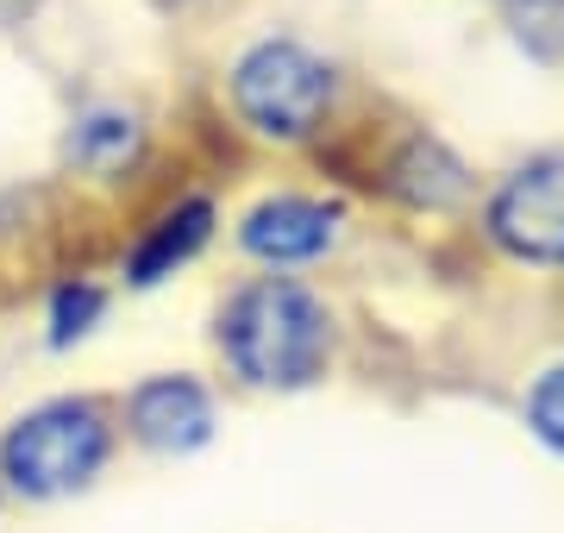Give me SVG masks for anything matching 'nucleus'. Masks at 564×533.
Masks as SVG:
<instances>
[{"label": "nucleus", "instance_id": "nucleus-13", "mask_svg": "<svg viewBox=\"0 0 564 533\" xmlns=\"http://www.w3.org/2000/svg\"><path fill=\"white\" fill-rule=\"evenodd\" d=\"M32 7H39V0H0V20H25Z\"/></svg>", "mask_w": 564, "mask_h": 533}, {"label": "nucleus", "instance_id": "nucleus-4", "mask_svg": "<svg viewBox=\"0 0 564 533\" xmlns=\"http://www.w3.org/2000/svg\"><path fill=\"white\" fill-rule=\"evenodd\" d=\"M489 239L521 264H564V157H533L496 188Z\"/></svg>", "mask_w": 564, "mask_h": 533}, {"label": "nucleus", "instance_id": "nucleus-11", "mask_svg": "<svg viewBox=\"0 0 564 533\" xmlns=\"http://www.w3.org/2000/svg\"><path fill=\"white\" fill-rule=\"evenodd\" d=\"M101 308H107V295L95 283H63L57 295H51V346H69V339H82V333L101 320Z\"/></svg>", "mask_w": 564, "mask_h": 533}, {"label": "nucleus", "instance_id": "nucleus-9", "mask_svg": "<svg viewBox=\"0 0 564 533\" xmlns=\"http://www.w3.org/2000/svg\"><path fill=\"white\" fill-rule=\"evenodd\" d=\"M132 151H139V120L120 107H95L69 132V164L88 176H113L120 164H132Z\"/></svg>", "mask_w": 564, "mask_h": 533}, {"label": "nucleus", "instance_id": "nucleus-10", "mask_svg": "<svg viewBox=\"0 0 564 533\" xmlns=\"http://www.w3.org/2000/svg\"><path fill=\"white\" fill-rule=\"evenodd\" d=\"M502 20L521 51L533 57H564V0H502Z\"/></svg>", "mask_w": 564, "mask_h": 533}, {"label": "nucleus", "instance_id": "nucleus-2", "mask_svg": "<svg viewBox=\"0 0 564 533\" xmlns=\"http://www.w3.org/2000/svg\"><path fill=\"white\" fill-rule=\"evenodd\" d=\"M107 452H113V427L95 402H44V409L20 414L7 439H0V477L32 502H57L76 496L101 477Z\"/></svg>", "mask_w": 564, "mask_h": 533}, {"label": "nucleus", "instance_id": "nucleus-5", "mask_svg": "<svg viewBox=\"0 0 564 533\" xmlns=\"http://www.w3.org/2000/svg\"><path fill=\"white\" fill-rule=\"evenodd\" d=\"M126 433L151 452H195L214 439V395L195 377H144L126 395Z\"/></svg>", "mask_w": 564, "mask_h": 533}, {"label": "nucleus", "instance_id": "nucleus-7", "mask_svg": "<svg viewBox=\"0 0 564 533\" xmlns=\"http://www.w3.org/2000/svg\"><path fill=\"white\" fill-rule=\"evenodd\" d=\"M207 232H214V202H202V195H188V202H176L170 214H158V226L139 239V251H132V264H126V276L139 289L163 283L176 264H188L195 251L207 246Z\"/></svg>", "mask_w": 564, "mask_h": 533}, {"label": "nucleus", "instance_id": "nucleus-6", "mask_svg": "<svg viewBox=\"0 0 564 533\" xmlns=\"http://www.w3.org/2000/svg\"><path fill=\"white\" fill-rule=\"evenodd\" d=\"M333 232H339V207L307 202V195H270L245 214L239 246L263 264H307L333 246Z\"/></svg>", "mask_w": 564, "mask_h": 533}, {"label": "nucleus", "instance_id": "nucleus-8", "mask_svg": "<svg viewBox=\"0 0 564 533\" xmlns=\"http://www.w3.org/2000/svg\"><path fill=\"white\" fill-rule=\"evenodd\" d=\"M389 183H395V195L414 202V207H458L464 195H470L464 164L440 139H408V151L395 157V170H389Z\"/></svg>", "mask_w": 564, "mask_h": 533}, {"label": "nucleus", "instance_id": "nucleus-3", "mask_svg": "<svg viewBox=\"0 0 564 533\" xmlns=\"http://www.w3.org/2000/svg\"><path fill=\"white\" fill-rule=\"evenodd\" d=\"M232 107L263 139H307L333 107V69L295 39H263L232 63Z\"/></svg>", "mask_w": 564, "mask_h": 533}, {"label": "nucleus", "instance_id": "nucleus-1", "mask_svg": "<svg viewBox=\"0 0 564 533\" xmlns=\"http://www.w3.org/2000/svg\"><path fill=\"white\" fill-rule=\"evenodd\" d=\"M220 351L258 390H307L333 358V320L295 276L245 283L220 314Z\"/></svg>", "mask_w": 564, "mask_h": 533}, {"label": "nucleus", "instance_id": "nucleus-12", "mask_svg": "<svg viewBox=\"0 0 564 533\" xmlns=\"http://www.w3.org/2000/svg\"><path fill=\"white\" fill-rule=\"evenodd\" d=\"M527 421H533V433H540L552 452H564V365H552L527 390Z\"/></svg>", "mask_w": 564, "mask_h": 533}]
</instances>
